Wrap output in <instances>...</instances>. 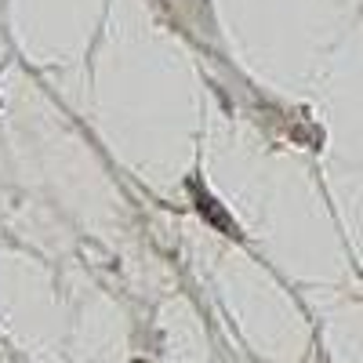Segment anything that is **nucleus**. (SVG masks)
Here are the masks:
<instances>
[]
</instances>
